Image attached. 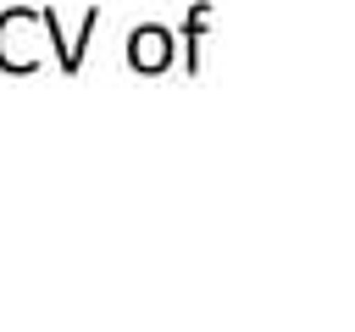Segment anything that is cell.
Masks as SVG:
<instances>
[]
</instances>
